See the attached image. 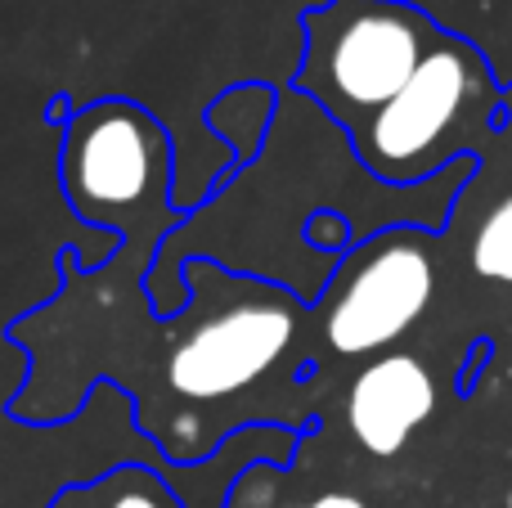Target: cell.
<instances>
[{
	"label": "cell",
	"mask_w": 512,
	"mask_h": 508,
	"mask_svg": "<svg viewBox=\"0 0 512 508\" xmlns=\"http://www.w3.org/2000/svg\"><path fill=\"white\" fill-rule=\"evenodd\" d=\"M306 32L301 86L333 113L364 122L400 95L432 50L423 18L391 0H337L310 14Z\"/></svg>",
	"instance_id": "6da1fadb"
},
{
	"label": "cell",
	"mask_w": 512,
	"mask_h": 508,
	"mask_svg": "<svg viewBox=\"0 0 512 508\" xmlns=\"http://www.w3.org/2000/svg\"><path fill=\"white\" fill-rule=\"evenodd\" d=\"M167 180V140L131 104H90L63 140V194L86 221L126 225L153 212Z\"/></svg>",
	"instance_id": "7a4b0ae2"
},
{
	"label": "cell",
	"mask_w": 512,
	"mask_h": 508,
	"mask_svg": "<svg viewBox=\"0 0 512 508\" xmlns=\"http://www.w3.org/2000/svg\"><path fill=\"white\" fill-rule=\"evenodd\" d=\"M297 333V315L270 293H234L189 311L167 342V383L185 401H225L265 378Z\"/></svg>",
	"instance_id": "3957f363"
},
{
	"label": "cell",
	"mask_w": 512,
	"mask_h": 508,
	"mask_svg": "<svg viewBox=\"0 0 512 508\" xmlns=\"http://www.w3.org/2000/svg\"><path fill=\"white\" fill-rule=\"evenodd\" d=\"M472 95H477L472 59L459 45H432L418 72L400 86V95L364 122L360 140L369 167L387 180H409L427 171L463 126Z\"/></svg>",
	"instance_id": "277c9868"
},
{
	"label": "cell",
	"mask_w": 512,
	"mask_h": 508,
	"mask_svg": "<svg viewBox=\"0 0 512 508\" xmlns=\"http://www.w3.org/2000/svg\"><path fill=\"white\" fill-rule=\"evenodd\" d=\"M436 288V270L418 243L391 239L378 243L337 288L324 320V338L342 356H369L391 347L400 333L418 324Z\"/></svg>",
	"instance_id": "5b68a950"
},
{
	"label": "cell",
	"mask_w": 512,
	"mask_h": 508,
	"mask_svg": "<svg viewBox=\"0 0 512 508\" xmlns=\"http://www.w3.org/2000/svg\"><path fill=\"white\" fill-rule=\"evenodd\" d=\"M436 410V383L414 356H382L364 365L346 396V423L351 437L369 455L391 459L409 446L418 428Z\"/></svg>",
	"instance_id": "8992f818"
},
{
	"label": "cell",
	"mask_w": 512,
	"mask_h": 508,
	"mask_svg": "<svg viewBox=\"0 0 512 508\" xmlns=\"http://www.w3.org/2000/svg\"><path fill=\"white\" fill-rule=\"evenodd\" d=\"M472 266L481 279L512 284V194L490 207V216L481 221L477 239H472Z\"/></svg>",
	"instance_id": "52a82bcc"
},
{
	"label": "cell",
	"mask_w": 512,
	"mask_h": 508,
	"mask_svg": "<svg viewBox=\"0 0 512 508\" xmlns=\"http://www.w3.org/2000/svg\"><path fill=\"white\" fill-rule=\"evenodd\" d=\"M108 508H162V504H158L153 491H126V495H117Z\"/></svg>",
	"instance_id": "ba28073f"
},
{
	"label": "cell",
	"mask_w": 512,
	"mask_h": 508,
	"mask_svg": "<svg viewBox=\"0 0 512 508\" xmlns=\"http://www.w3.org/2000/svg\"><path fill=\"white\" fill-rule=\"evenodd\" d=\"M301 508H364V500H355V495H319V500H310Z\"/></svg>",
	"instance_id": "9c48e42d"
},
{
	"label": "cell",
	"mask_w": 512,
	"mask_h": 508,
	"mask_svg": "<svg viewBox=\"0 0 512 508\" xmlns=\"http://www.w3.org/2000/svg\"><path fill=\"white\" fill-rule=\"evenodd\" d=\"M508 504H512V500H508Z\"/></svg>",
	"instance_id": "30bf717a"
}]
</instances>
